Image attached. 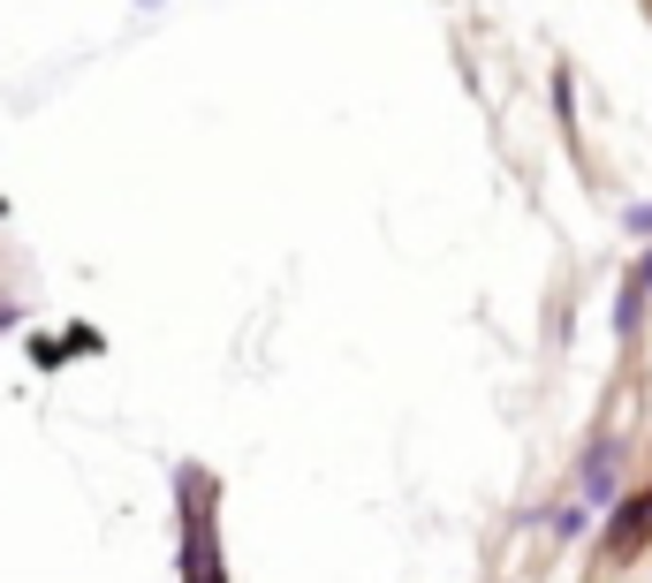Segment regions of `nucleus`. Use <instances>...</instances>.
<instances>
[{"label":"nucleus","mask_w":652,"mask_h":583,"mask_svg":"<svg viewBox=\"0 0 652 583\" xmlns=\"http://www.w3.org/2000/svg\"><path fill=\"white\" fill-rule=\"evenodd\" d=\"M213 477H197V462L174 470V500H182V583H228L220 576V531H213Z\"/></svg>","instance_id":"1"},{"label":"nucleus","mask_w":652,"mask_h":583,"mask_svg":"<svg viewBox=\"0 0 652 583\" xmlns=\"http://www.w3.org/2000/svg\"><path fill=\"white\" fill-rule=\"evenodd\" d=\"M577 493L584 500H615L623 493V433H600L577 462Z\"/></svg>","instance_id":"2"},{"label":"nucleus","mask_w":652,"mask_h":583,"mask_svg":"<svg viewBox=\"0 0 652 583\" xmlns=\"http://www.w3.org/2000/svg\"><path fill=\"white\" fill-rule=\"evenodd\" d=\"M645 546H652V485L630 493V500L615 508V523H607V554H615V561H630V554H645Z\"/></svg>","instance_id":"3"},{"label":"nucleus","mask_w":652,"mask_h":583,"mask_svg":"<svg viewBox=\"0 0 652 583\" xmlns=\"http://www.w3.org/2000/svg\"><path fill=\"white\" fill-rule=\"evenodd\" d=\"M546 531H554L562 546H569V538H584V531H592V500H569V508H554V515H546Z\"/></svg>","instance_id":"4"},{"label":"nucleus","mask_w":652,"mask_h":583,"mask_svg":"<svg viewBox=\"0 0 652 583\" xmlns=\"http://www.w3.org/2000/svg\"><path fill=\"white\" fill-rule=\"evenodd\" d=\"M638 318H645V289H638V281H623V295H615V333H623V341H638Z\"/></svg>","instance_id":"5"},{"label":"nucleus","mask_w":652,"mask_h":583,"mask_svg":"<svg viewBox=\"0 0 652 583\" xmlns=\"http://www.w3.org/2000/svg\"><path fill=\"white\" fill-rule=\"evenodd\" d=\"M623 228H630L638 243H652V197H645V205H630V212H623Z\"/></svg>","instance_id":"6"},{"label":"nucleus","mask_w":652,"mask_h":583,"mask_svg":"<svg viewBox=\"0 0 652 583\" xmlns=\"http://www.w3.org/2000/svg\"><path fill=\"white\" fill-rule=\"evenodd\" d=\"M630 281H638V289L652 295V251H645V258H638V266H630Z\"/></svg>","instance_id":"7"},{"label":"nucleus","mask_w":652,"mask_h":583,"mask_svg":"<svg viewBox=\"0 0 652 583\" xmlns=\"http://www.w3.org/2000/svg\"><path fill=\"white\" fill-rule=\"evenodd\" d=\"M0 212H8V197H0Z\"/></svg>","instance_id":"8"}]
</instances>
